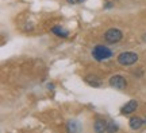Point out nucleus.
Listing matches in <instances>:
<instances>
[{
    "mask_svg": "<svg viewBox=\"0 0 146 133\" xmlns=\"http://www.w3.org/2000/svg\"><path fill=\"white\" fill-rule=\"evenodd\" d=\"M111 56H112L111 48H108L107 46H103V45H98V46H95L94 50H92V58L98 62L107 61Z\"/></svg>",
    "mask_w": 146,
    "mask_h": 133,
    "instance_id": "nucleus-1",
    "label": "nucleus"
},
{
    "mask_svg": "<svg viewBox=\"0 0 146 133\" xmlns=\"http://www.w3.org/2000/svg\"><path fill=\"white\" fill-rule=\"evenodd\" d=\"M138 59H139L138 54H135V52H131V51L120 52L119 55H118V58H116L118 63H119V65H122V66H131V65L137 63V62H138Z\"/></svg>",
    "mask_w": 146,
    "mask_h": 133,
    "instance_id": "nucleus-2",
    "label": "nucleus"
},
{
    "mask_svg": "<svg viewBox=\"0 0 146 133\" xmlns=\"http://www.w3.org/2000/svg\"><path fill=\"white\" fill-rule=\"evenodd\" d=\"M122 38H123V34L118 28H110L104 32V39L107 43H118L122 41Z\"/></svg>",
    "mask_w": 146,
    "mask_h": 133,
    "instance_id": "nucleus-3",
    "label": "nucleus"
},
{
    "mask_svg": "<svg viewBox=\"0 0 146 133\" xmlns=\"http://www.w3.org/2000/svg\"><path fill=\"white\" fill-rule=\"evenodd\" d=\"M108 83L111 87H115L118 90H123L127 86V82H126L125 77H122V75H112V77L110 78Z\"/></svg>",
    "mask_w": 146,
    "mask_h": 133,
    "instance_id": "nucleus-4",
    "label": "nucleus"
},
{
    "mask_svg": "<svg viewBox=\"0 0 146 133\" xmlns=\"http://www.w3.org/2000/svg\"><path fill=\"white\" fill-rule=\"evenodd\" d=\"M137 107H138V102H137V100H130L125 106L120 109V112H122L123 116H129V114H131V113L135 112Z\"/></svg>",
    "mask_w": 146,
    "mask_h": 133,
    "instance_id": "nucleus-5",
    "label": "nucleus"
},
{
    "mask_svg": "<svg viewBox=\"0 0 146 133\" xmlns=\"http://www.w3.org/2000/svg\"><path fill=\"white\" fill-rule=\"evenodd\" d=\"M94 129L95 132H107L108 130V121H106V120H102V118H99V120H96V123H95L94 125Z\"/></svg>",
    "mask_w": 146,
    "mask_h": 133,
    "instance_id": "nucleus-6",
    "label": "nucleus"
},
{
    "mask_svg": "<svg viewBox=\"0 0 146 133\" xmlns=\"http://www.w3.org/2000/svg\"><path fill=\"white\" fill-rule=\"evenodd\" d=\"M85 82L87 83H89L91 86L94 87H99L100 85H102V79H100L98 75H94V74H88V75H85Z\"/></svg>",
    "mask_w": 146,
    "mask_h": 133,
    "instance_id": "nucleus-7",
    "label": "nucleus"
},
{
    "mask_svg": "<svg viewBox=\"0 0 146 133\" xmlns=\"http://www.w3.org/2000/svg\"><path fill=\"white\" fill-rule=\"evenodd\" d=\"M143 124H145V121H143L141 117H131L130 121H129V125H130V128L133 129V130L141 129Z\"/></svg>",
    "mask_w": 146,
    "mask_h": 133,
    "instance_id": "nucleus-8",
    "label": "nucleus"
},
{
    "mask_svg": "<svg viewBox=\"0 0 146 133\" xmlns=\"http://www.w3.org/2000/svg\"><path fill=\"white\" fill-rule=\"evenodd\" d=\"M52 32L53 34H56L57 36H60V38H68L69 36V31L65 30V28H62L61 26H54L52 28Z\"/></svg>",
    "mask_w": 146,
    "mask_h": 133,
    "instance_id": "nucleus-9",
    "label": "nucleus"
},
{
    "mask_svg": "<svg viewBox=\"0 0 146 133\" xmlns=\"http://www.w3.org/2000/svg\"><path fill=\"white\" fill-rule=\"evenodd\" d=\"M66 129H68V132H78L81 129V126H80V124L77 121H69Z\"/></svg>",
    "mask_w": 146,
    "mask_h": 133,
    "instance_id": "nucleus-10",
    "label": "nucleus"
},
{
    "mask_svg": "<svg viewBox=\"0 0 146 133\" xmlns=\"http://www.w3.org/2000/svg\"><path fill=\"white\" fill-rule=\"evenodd\" d=\"M118 125L114 123V121H108V130L107 132H115V130H118Z\"/></svg>",
    "mask_w": 146,
    "mask_h": 133,
    "instance_id": "nucleus-11",
    "label": "nucleus"
},
{
    "mask_svg": "<svg viewBox=\"0 0 146 133\" xmlns=\"http://www.w3.org/2000/svg\"><path fill=\"white\" fill-rule=\"evenodd\" d=\"M69 4H81V3H84V0H66Z\"/></svg>",
    "mask_w": 146,
    "mask_h": 133,
    "instance_id": "nucleus-12",
    "label": "nucleus"
}]
</instances>
